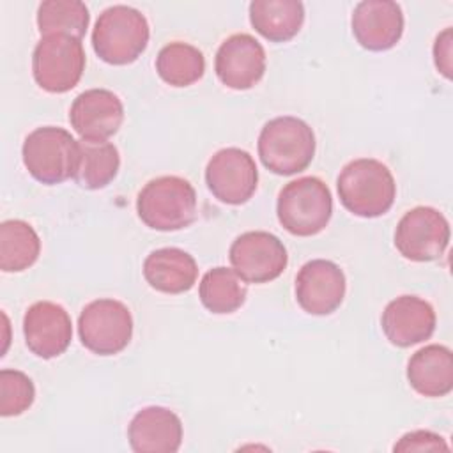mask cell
<instances>
[{"instance_id":"cell-9","label":"cell","mask_w":453,"mask_h":453,"mask_svg":"<svg viewBox=\"0 0 453 453\" xmlns=\"http://www.w3.org/2000/svg\"><path fill=\"white\" fill-rule=\"evenodd\" d=\"M449 244V223L434 207L418 205L407 211L395 230V246L412 262H432L442 257Z\"/></svg>"},{"instance_id":"cell-8","label":"cell","mask_w":453,"mask_h":453,"mask_svg":"<svg viewBox=\"0 0 453 453\" xmlns=\"http://www.w3.org/2000/svg\"><path fill=\"white\" fill-rule=\"evenodd\" d=\"M81 345L97 356H113L124 350L133 336L129 308L117 299H96L78 317Z\"/></svg>"},{"instance_id":"cell-11","label":"cell","mask_w":453,"mask_h":453,"mask_svg":"<svg viewBox=\"0 0 453 453\" xmlns=\"http://www.w3.org/2000/svg\"><path fill=\"white\" fill-rule=\"evenodd\" d=\"M205 184L223 203H246L258 184V170L250 152L239 147L218 150L205 166Z\"/></svg>"},{"instance_id":"cell-4","label":"cell","mask_w":453,"mask_h":453,"mask_svg":"<svg viewBox=\"0 0 453 453\" xmlns=\"http://www.w3.org/2000/svg\"><path fill=\"white\" fill-rule=\"evenodd\" d=\"M149 37L147 18L138 9L111 5L99 14L94 25L92 48L103 62L127 65L145 51Z\"/></svg>"},{"instance_id":"cell-29","label":"cell","mask_w":453,"mask_h":453,"mask_svg":"<svg viewBox=\"0 0 453 453\" xmlns=\"http://www.w3.org/2000/svg\"><path fill=\"white\" fill-rule=\"evenodd\" d=\"M434 60L435 67L446 78H451V28H446L437 35L434 44Z\"/></svg>"},{"instance_id":"cell-21","label":"cell","mask_w":453,"mask_h":453,"mask_svg":"<svg viewBox=\"0 0 453 453\" xmlns=\"http://www.w3.org/2000/svg\"><path fill=\"white\" fill-rule=\"evenodd\" d=\"M253 28L271 42H287L304 23V5L297 0H253L250 4Z\"/></svg>"},{"instance_id":"cell-26","label":"cell","mask_w":453,"mask_h":453,"mask_svg":"<svg viewBox=\"0 0 453 453\" xmlns=\"http://www.w3.org/2000/svg\"><path fill=\"white\" fill-rule=\"evenodd\" d=\"M88 21V9L80 0H46L37 9V28L42 37L69 35L81 41Z\"/></svg>"},{"instance_id":"cell-25","label":"cell","mask_w":453,"mask_h":453,"mask_svg":"<svg viewBox=\"0 0 453 453\" xmlns=\"http://www.w3.org/2000/svg\"><path fill=\"white\" fill-rule=\"evenodd\" d=\"M156 71L159 78L172 87H189L203 76L205 58L193 44L173 41L159 50Z\"/></svg>"},{"instance_id":"cell-3","label":"cell","mask_w":453,"mask_h":453,"mask_svg":"<svg viewBox=\"0 0 453 453\" xmlns=\"http://www.w3.org/2000/svg\"><path fill=\"white\" fill-rule=\"evenodd\" d=\"M136 212L152 230H182L196 219V191L182 177H156L138 193Z\"/></svg>"},{"instance_id":"cell-28","label":"cell","mask_w":453,"mask_h":453,"mask_svg":"<svg viewBox=\"0 0 453 453\" xmlns=\"http://www.w3.org/2000/svg\"><path fill=\"white\" fill-rule=\"evenodd\" d=\"M395 451H448V444L439 434L428 432V430H414L405 435L395 444Z\"/></svg>"},{"instance_id":"cell-16","label":"cell","mask_w":453,"mask_h":453,"mask_svg":"<svg viewBox=\"0 0 453 453\" xmlns=\"http://www.w3.org/2000/svg\"><path fill=\"white\" fill-rule=\"evenodd\" d=\"M352 34L368 51H386L396 46L403 34V12L391 0H365L354 7Z\"/></svg>"},{"instance_id":"cell-17","label":"cell","mask_w":453,"mask_h":453,"mask_svg":"<svg viewBox=\"0 0 453 453\" xmlns=\"http://www.w3.org/2000/svg\"><path fill=\"white\" fill-rule=\"evenodd\" d=\"M432 304L418 296H400L388 303L380 326L386 338L396 347H411L428 340L435 331Z\"/></svg>"},{"instance_id":"cell-1","label":"cell","mask_w":453,"mask_h":453,"mask_svg":"<svg viewBox=\"0 0 453 453\" xmlns=\"http://www.w3.org/2000/svg\"><path fill=\"white\" fill-rule=\"evenodd\" d=\"M342 205L359 218H379L386 214L396 196L391 170L372 157L347 163L336 180Z\"/></svg>"},{"instance_id":"cell-24","label":"cell","mask_w":453,"mask_h":453,"mask_svg":"<svg viewBox=\"0 0 453 453\" xmlns=\"http://www.w3.org/2000/svg\"><path fill=\"white\" fill-rule=\"evenodd\" d=\"M198 296L202 304L216 315H226L239 310L248 296V287L241 276L228 267L209 269L200 281Z\"/></svg>"},{"instance_id":"cell-19","label":"cell","mask_w":453,"mask_h":453,"mask_svg":"<svg viewBox=\"0 0 453 453\" xmlns=\"http://www.w3.org/2000/svg\"><path fill=\"white\" fill-rule=\"evenodd\" d=\"M147 283L163 294H182L193 288L198 265L195 258L180 248H159L147 255L143 262Z\"/></svg>"},{"instance_id":"cell-23","label":"cell","mask_w":453,"mask_h":453,"mask_svg":"<svg viewBox=\"0 0 453 453\" xmlns=\"http://www.w3.org/2000/svg\"><path fill=\"white\" fill-rule=\"evenodd\" d=\"M41 253L37 232L23 219H7L0 225V269L21 273L35 264Z\"/></svg>"},{"instance_id":"cell-18","label":"cell","mask_w":453,"mask_h":453,"mask_svg":"<svg viewBox=\"0 0 453 453\" xmlns=\"http://www.w3.org/2000/svg\"><path fill=\"white\" fill-rule=\"evenodd\" d=\"M127 439L136 453H175L182 442L180 418L166 407H145L131 419Z\"/></svg>"},{"instance_id":"cell-27","label":"cell","mask_w":453,"mask_h":453,"mask_svg":"<svg viewBox=\"0 0 453 453\" xmlns=\"http://www.w3.org/2000/svg\"><path fill=\"white\" fill-rule=\"evenodd\" d=\"M35 400V388L19 370H0V414L4 418L23 414Z\"/></svg>"},{"instance_id":"cell-22","label":"cell","mask_w":453,"mask_h":453,"mask_svg":"<svg viewBox=\"0 0 453 453\" xmlns=\"http://www.w3.org/2000/svg\"><path fill=\"white\" fill-rule=\"evenodd\" d=\"M120 156L106 140H78V156L73 179L85 189H103L119 173Z\"/></svg>"},{"instance_id":"cell-2","label":"cell","mask_w":453,"mask_h":453,"mask_svg":"<svg viewBox=\"0 0 453 453\" xmlns=\"http://www.w3.org/2000/svg\"><path fill=\"white\" fill-rule=\"evenodd\" d=\"M315 133L297 117L283 115L264 124L258 134L262 165L276 175H294L310 166L315 156Z\"/></svg>"},{"instance_id":"cell-20","label":"cell","mask_w":453,"mask_h":453,"mask_svg":"<svg viewBox=\"0 0 453 453\" xmlns=\"http://www.w3.org/2000/svg\"><path fill=\"white\" fill-rule=\"evenodd\" d=\"M407 380L423 396L439 398L453 389V354L444 345H426L407 363Z\"/></svg>"},{"instance_id":"cell-6","label":"cell","mask_w":453,"mask_h":453,"mask_svg":"<svg viewBox=\"0 0 453 453\" xmlns=\"http://www.w3.org/2000/svg\"><path fill=\"white\" fill-rule=\"evenodd\" d=\"M23 165L41 184H60L73 177L78 140L62 127L42 126L34 129L23 142Z\"/></svg>"},{"instance_id":"cell-12","label":"cell","mask_w":453,"mask_h":453,"mask_svg":"<svg viewBox=\"0 0 453 453\" xmlns=\"http://www.w3.org/2000/svg\"><path fill=\"white\" fill-rule=\"evenodd\" d=\"M347 290L345 274L331 260L306 262L296 276L297 304L310 315H329L340 308Z\"/></svg>"},{"instance_id":"cell-5","label":"cell","mask_w":453,"mask_h":453,"mask_svg":"<svg viewBox=\"0 0 453 453\" xmlns=\"http://www.w3.org/2000/svg\"><path fill=\"white\" fill-rule=\"evenodd\" d=\"M276 214L281 226L297 237L322 232L333 214V196L319 177H301L285 184L278 195Z\"/></svg>"},{"instance_id":"cell-14","label":"cell","mask_w":453,"mask_h":453,"mask_svg":"<svg viewBox=\"0 0 453 453\" xmlns=\"http://www.w3.org/2000/svg\"><path fill=\"white\" fill-rule=\"evenodd\" d=\"M23 334L32 354L42 359H53L64 354L73 340L71 317L57 303L37 301L23 317Z\"/></svg>"},{"instance_id":"cell-10","label":"cell","mask_w":453,"mask_h":453,"mask_svg":"<svg viewBox=\"0 0 453 453\" xmlns=\"http://www.w3.org/2000/svg\"><path fill=\"white\" fill-rule=\"evenodd\" d=\"M234 271L246 283H267L276 280L287 267L288 255L285 244L271 232H244L228 251Z\"/></svg>"},{"instance_id":"cell-7","label":"cell","mask_w":453,"mask_h":453,"mask_svg":"<svg viewBox=\"0 0 453 453\" xmlns=\"http://www.w3.org/2000/svg\"><path fill=\"white\" fill-rule=\"evenodd\" d=\"M85 71L83 44L69 35H46L32 53V74L35 83L50 94H64L74 88Z\"/></svg>"},{"instance_id":"cell-13","label":"cell","mask_w":453,"mask_h":453,"mask_svg":"<svg viewBox=\"0 0 453 453\" xmlns=\"http://www.w3.org/2000/svg\"><path fill=\"white\" fill-rule=\"evenodd\" d=\"M214 71L225 87L248 90L264 78L265 51L253 35L234 34L218 48Z\"/></svg>"},{"instance_id":"cell-15","label":"cell","mask_w":453,"mask_h":453,"mask_svg":"<svg viewBox=\"0 0 453 453\" xmlns=\"http://www.w3.org/2000/svg\"><path fill=\"white\" fill-rule=\"evenodd\" d=\"M124 120V106L117 94L106 88H88L71 104V127L83 140H106L113 136Z\"/></svg>"}]
</instances>
